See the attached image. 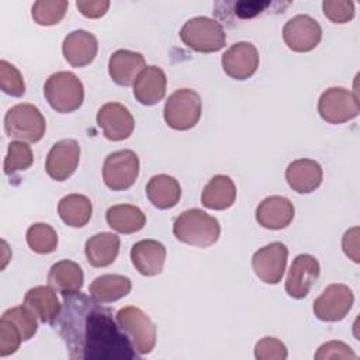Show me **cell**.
<instances>
[{
  "label": "cell",
  "instance_id": "obj_1",
  "mask_svg": "<svg viewBox=\"0 0 360 360\" xmlns=\"http://www.w3.org/2000/svg\"><path fill=\"white\" fill-rule=\"evenodd\" d=\"M60 335L80 359H131L132 345L112 319V311L84 294L63 295ZM70 353V354H72Z\"/></svg>",
  "mask_w": 360,
  "mask_h": 360
},
{
  "label": "cell",
  "instance_id": "obj_2",
  "mask_svg": "<svg viewBox=\"0 0 360 360\" xmlns=\"http://www.w3.org/2000/svg\"><path fill=\"white\" fill-rule=\"evenodd\" d=\"M173 235L186 245L208 248L219 239L221 225L215 217L200 208H191L174 219Z\"/></svg>",
  "mask_w": 360,
  "mask_h": 360
},
{
  "label": "cell",
  "instance_id": "obj_3",
  "mask_svg": "<svg viewBox=\"0 0 360 360\" xmlns=\"http://www.w3.org/2000/svg\"><path fill=\"white\" fill-rule=\"evenodd\" d=\"M44 96L56 112H72L82 107L84 87L82 80L72 72H55L45 80Z\"/></svg>",
  "mask_w": 360,
  "mask_h": 360
},
{
  "label": "cell",
  "instance_id": "obj_4",
  "mask_svg": "<svg viewBox=\"0 0 360 360\" xmlns=\"http://www.w3.org/2000/svg\"><path fill=\"white\" fill-rule=\"evenodd\" d=\"M4 131L8 138L35 143L46 131V121L38 107L28 103L13 105L4 115Z\"/></svg>",
  "mask_w": 360,
  "mask_h": 360
},
{
  "label": "cell",
  "instance_id": "obj_5",
  "mask_svg": "<svg viewBox=\"0 0 360 360\" xmlns=\"http://www.w3.org/2000/svg\"><path fill=\"white\" fill-rule=\"evenodd\" d=\"M179 34L186 46L202 53L218 52L226 42V34L221 22L204 15L186 21Z\"/></svg>",
  "mask_w": 360,
  "mask_h": 360
},
{
  "label": "cell",
  "instance_id": "obj_6",
  "mask_svg": "<svg viewBox=\"0 0 360 360\" xmlns=\"http://www.w3.org/2000/svg\"><path fill=\"white\" fill-rule=\"evenodd\" d=\"M115 321L138 354H149L156 345V326L138 307L128 305L117 311Z\"/></svg>",
  "mask_w": 360,
  "mask_h": 360
},
{
  "label": "cell",
  "instance_id": "obj_7",
  "mask_svg": "<svg viewBox=\"0 0 360 360\" xmlns=\"http://www.w3.org/2000/svg\"><path fill=\"white\" fill-rule=\"evenodd\" d=\"M202 101L191 89H179L169 96L163 108L166 124L176 131H187L197 125L201 118Z\"/></svg>",
  "mask_w": 360,
  "mask_h": 360
},
{
  "label": "cell",
  "instance_id": "obj_8",
  "mask_svg": "<svg viewBox=\"0 0 360 360\" xmlns=\"http://www.w3.org/2000/svg\"><path fill=\"white\" fill-rule=\"evenodd\" d=\"M318 112L329 124L347 122L360 112L359 97L345 87H329L319 96Z\"/></svg>",
  "mask_w": 360,
  "mask_h": 360
},
{
  "label": "cell",
  "instance_id": "obj_9",
  "mask_svg": "<svg viewBox=\"0 0 360 360\" xmlns=\"http://www.w3.org/2000/svg\"><path fill=\"white\" fill-rule=\"evenodd\" d=\"M139 174V158L131 149L110 153L103 165V180L112 191L132 187Z\"/></svg>",
  "mask_w": 360,
  "mask_h": 360
},
{
  "label": "cell",
  "instance_id": "obj_10",
  "mask_svg": "<svg viewBox=\"0 0 360 360\" xmlns=\"http://www.w3.org/2000/svg\"><path fill=\"white\" fill-rule=\"evenodd\" d=\"M354 302L353 291L345 284L328 285L318 298L314 300V315L325 322H338L346 318Z\"/></svg>",
  "mask_w": 360,
  "mask_h": 360
},
{
  "label": "cell",
  "instance_id": "obj_11",
  "mask_svg": "<svg viewBox=\"0 0 360 360\" xmlns=\"http://www.w3.org/2000/svg\"><path fill=\"white\" fill-rule=\"evenodd\" d=\"M288 259V249L281 242H271L252 256L255 274L266 284H278L284 276Z\"/></svg>",
  "mask_w": 360,
  "mask_h": 360
},
{
  "label": "cell",
  "instance_id": "obj_12",
  "mask_svg": "<svg viewBox=\"0 0 360 360\" xmlns=\"http://www.w3.org/2000/svg\"><path fill=\"white\" fill-rule=\"evenodd\" d=\"M283 39L294 52H309L321 42L322 28L311 15L298 14L284 24Z\"/></svg>",
  "mask_w": 360,
  "mask_h": 360
},
{
  "label": "cell",
  "instance_id": "obj_13",
  "mask_svg": "<svg viewBox=\"0 0 360 360\" xmlns=\"http://www.w3.org/2000/svg\"><path fill=\"white\" fill-rule=\"evenodd\" d=\"M80 145L76 139H60L49 149L45 170L56 181L68 180L79 166Z\"/></svg>",
  "mask_w": 360,
  "mask_h": 360
},
{
  "label": "cell",
  "instance_id": "obj_14",
  "mask_svg": "<svg viewBox=\"0 0 360 360\" xmlns=\"http://www.w3.org/2000/svg\"><path fill=\"white\" fill-rule=\"evenodd\" d=\"M103 135L110 141H124L131 136L135 121L131 111L121 103L110 101L100 107L96 117Z\"/></svg>",
  "mask_w": 360,
  "mask_h": 360
},
{
  "label": "cell",
  "instance_id": "obj_15",
  "mask_svg": "<svg viewBox=\"0 0 360 360\" xmlns=\"http://www.w3.org/2000/svg\"><path fill=\"white\" fill-rule=\"evenodd\" d=\"M224 72L235 80H246L259 68V52L250 42L240 41L231 45L221 59Z\"/></svg>",
  "mask_w": 360,
  "mask_h": 360
},
{
  "label": "cell",
  "instance_id": "obj_16",
  "mask_svg": "<svg viewBox=\"0 0 360 360\" xmlns=\"http://www.w3.org/2000/svg\"><path fill=\"white\" fill-rule=\"evenodd\" d=\"M319 271V262L312 255H298L292 260L288 270L285 280V292L295 300L307 297L311 287L318 280Z\"/></svg>",
  "mask_w": 360,
  "mask_h": 360
},
{
  "label": "cell",
  "instance_id": "obj_17",
  "mask_svg": "<svg viewBox=\"0 0 360 360\" xmlns=\"http://www.w3.org/2000/svg\"><path fill=\"white\" fill-rule=\"evenodd\" d=\"M294 204L281 195H270L262 200L256 208V221L266 229H284L294 219Z\"/></svg>",
  "mask_w": 360,
  "mask_h": 360
},
{
  "label": "cell",
  "instance_id": "obj_18",
  "mask_svg": "<svg viewBox=\"0 0 360 360\" xmlns=\"http://www.w3.org/2000/svg\"><path fill=\"white\" fill-rule=\"evenodd\" d=\"M98 51L97 38L86 30H75L68 34L62 44V53L69 65L83 68L90 65Z\"/></svg>",
  "mask_w": 360,
  "mask_h": 360
},
{
  "label": "cell",
  "instance_id": "obj_19",
  "mask_svg": "<svg viewBox=\"0 0 360 360\" xmlns=\"http://www.w3.org/2000/svg\"><path fill=\"white\" fill-rule=\"evenodd\" d=\"M166 260V248L155 239H142L131 248V262L142 276L160 274Z\"/></svg>",
  "mask_w": 360,
  "mask_h": 360
},
{
  "label": "cell",
  "instance_id": "obj_20",
  "mask_svg": "<svg viewBox=\"0 0 360 360\" xmlns=\"http://www.w3.org/2000/svg\"><path fill=\"white\" fill-rule=\"evenodd\" d=\"M166 73L155 65L145 66L134 82V97L142 105H155L166 94Z\"/></svg>",
  "mask_w": 360,
  "mask_h": 360
},
{
  "label": "cell",
  "instance_id": "obj_21",
  "mask_svg": "<svg viewBox=\"0 0 360 360\" xmlns=\"http://www.w3.org/2000/svg\"><path fill=\"white\" fill-rule=\"evenodd\" d=\"M145 66L146 63L142 53L129 49H118L110 56L108 75L114 83L127 87L134 84Z\"/></svg>",
  "mask_w": 360,
  "mask_h": 360
},
{
  "label": "cell",
  "instance_id": "obj_22",
  "mask_svg": "<svg viewBox=\"0 0 360 360\" xmlns=\"http://www.w3.org/2000/svg\"><path fill=\"white\" fill-rule=\"evenodd\" d=\"M322 177L323 172L321 165L312 159H297L285 169V180L288 186L300 194L315 191L321 186Z\"/></svg>",
  "mask_w": 360,
  "mask_h": 360
},
{
  "label": "cell",
  "instance_id": "obj_23",
  "mask_svg": "<svg viewBox=\"0 0 360 360\" xmlns=\"http://www.w3.org/2000/svg\"><path fill=\"white\" fill-rule=\"evenodd\" d=\"M51 285H37L24 295V305L28 307L44 323H53L62 311V304Z\"/></svg>",
  "mask_w": 360,
  "mask_h": 360
},
{
  "label": "cell",
  "instance_id": "obj_24",
  "mask_svg": "<svg viewBox=\"0 0 360 360\" xmlns=\"http://www.w3.org/2000/svg\"><path fill=\"white\" fill-rule=\"evenodd\" d=\"M120 252V238L112 232H100L87 239L84 253L93 267H107L112 264Z\"/></svg>",
  "mask_w": 360,
  "mask_h": 360
},
{
  "label": "cell",
  "instance_id": "obj_25",
  "mask_svg": "<svg viewBox=\"0 0 360 360\" xmlns=\"http://www.w3.org/2000/svg\"><path fill=\"white\" fill-rule=\"evenodd\" d=\"M83 270L72 260H60L51 266L48 273V284L62 295L80 292L83 287Z\"/></svg>",
  "mask_w": 360,
  "mask_h": 360
},
{
  "label": "cell",
  "instance_id": "obj_26",
  "mask_svg": "<svg viewBox=\"0 0 360 360\" xmlns=\"http://www.w3.org/2000/svg\"><path fill=\"white\" fill-rule=\"evenodd\" d=\"M236 200V186L229 176L217 174L204 187L201 202L210 210L222 211L233 205Z\"/></svg>",
  "mask_w": 360,
  "mask_h": 360
},
{
  "label": "cell",
  "instance_id": "obj_27",
  "mask_svg": "<svg viewBox=\"0 0 360 360\" xmlns=\"http://www.w3.org/2000/svg\"><path fill=\"white\" fill-rule=\"evenodd\" d=\"M145 191L152 205L159 210L173 208L181 197V187L179 181L169 174H156L150 177Z\"/></svg>",
  "mask_w": 360,
  "mask_h": 360
},
{
  "label": "cell",
  "instance_id": "obj_28",
  "mask_svg": "<svg viewBox=\"0 0 360 360\" xmlns=\"http://www.w3.org/2000/svg\"><path fill=\"white\" fill-rule=\"evenodd\" d=\"M132 283L122 274H101L89 285V292L93 300L101 304L114 302L129 294Z\"/></svg>",
  "mask_w": 360,
  "mask_h": 360
},
{
  "label": "cell",
  "instance_id": "obj_29",
  "mask_svg": "<svg viewBox=\"0 0 360 360\" xmlns=\"http://www.w3.org/2000/svg\"><path fill=\"white\" fill-rule=\"evenodd\" d=\"M105 219L111 229L125 235L141 231L146 224L143 211L131 204H117L110 207L105 212Z\"/></svg>",
  "mask_w": 360,
  "mask_h": 360
},
{
  "label": "cell",
  "instance_id": "obj_30",
  "mask_svg": "<svg viewBox=\"0 0 360 360\" xmlns=\"http://www.w3.org/2000/svg\"><path fill=\"white\" fill-rule=\"evenodd\" d=\"M93 212V204L89 197L83 194H68L60 198L58 204V214L60 219L72 228L84 226Z\"/></svg>",
  "mask_w": 360,
  "mask_h": 360
},
{
  "label": "cell",
  "instance_id": "obj_31",
  "mask_svg": "<svg viewBox=\"0 0 360 360\" xmlns=\"http://www.w3.org/2000/svg\"><path fill=\"white\" fill-rule=\"evenodd\" d=\"M27 245L30 249L39 255H48L58 248V233L56 231L45 222H35L27 229Z\"/></svg>",
  "mask_w": 360,
  "mask_h": 360
},
{
  "label": "cell",
  "instance_id": "obj_32",
  "mask_svg": "<svg viewBox=\"0 0 360 360\" xmlns=\"http://www.w3.org/2000/svg\"><path fill=\"white\" fill-rule=\"evenodd\" d=\"M69 1L66 0H38L32 4L31 15L39 25H55L60 22L68 11Z\"/></svg>",
  "mask_w": 360,
  "mask_h": 360
},
{
  "label": "cell",
  "instance_id": "obj_33",
  "mask_svg": "<svg viewBox=\"0 0 360 360\" xmlns=\"http://www.w3.org/2000/svg\"><path fill=\"white\" fill-rule=\"evenodd\" d=\"M32 162H34V155L31 148L27 145V142L13 141L8 143L3 169L6 174H13L15 172L27 170L28 167H31Z\"/></svg>",
  "mask_w": 360,
  "mask_h": 360
},
{
  "label": "cell",
  "instance_id": "obj_34",
  "mask_svg": "<svg viewBox=\"0 0 360 360\" xmlns=\"http://www.w3.org/2000/svg\"><path fill=\"white\" fill-rule=\"evenodd\" d=\"M1 316H6V318L11 319L18 326L24 342L30 340L38 330L37 315L28 307H25L24 304L6 309Z\"/></svg>",
  "mask_w": 360,
  "mask_h": 360
},
{
  "label": "cell",
  "instance_id": "obj_35",
  "mask_svg": "<svg viewBox=\"0 0 360 360\" xmlns=\"http://www.w3.org/2000/svg\"><path fill=\"white\" fill-rule=\"evenodd\" d=\"M0 87L11 97H21L25 93V83L21 72L10 62L0 60Z\"/></svg>",
  "mask_w": 360,
  "mask_h": 360
},
{
  "label": "cell",
  "instance_id": "obj_36",
  "mask_svg": "<svg viewBox=\"0 0 360 360\" xmlns=\"http://www.w3.org/2000/svg\"><path fill=\"white\" fill-rule=\"evenodd\" d=\"M22 340L18 326L8 318H0V356L6 357L15 353Z\"/></svg>",
  "mask_w": 360,
  "mask_h": 360
},
{
  "label": "cell",
  "instance_id": "obj_37",
  "mask_svg": "<svg viewBox=\"0 0 360 360\" xmlns=\"http://www.w3.org/2000/svg\"><path fill=\"white\" fill-rule=\"evenodd\" d=\"M322 10L328 20L335 24H345L354 17V3L350 0H325Z\"/></svg>",
  "mask_w": 360,
  "mask_h": 360
},
{
  "label": "cell",
  "instance_id": "obj_38",
  "mask_svg": "<svg viewBox=\"0 0 360 360\" xmlns=\"http://www.w3.org/2000/svg\"><path fill=\"white\" fill-rule=\"evenodd\" d=\"M288 352L285 345L273 336H266L260 339L255 346V357L259 360H284Z\"/></svg>",
  "mask_w": 360,
  "mask_h": 360
},
{
  "label": "cell",
  "instance_id": "obj_39",
  "mask_svg": "<svg viewBox=\"0 0 360 360\" xmlns=\"http://www.w3.org/2000/svg\"><path fill=\"white\" fill-rule=\"evenodd\" d=\"M319 359H356L357 354L352 350L350 346L340 340H330L318 347V352L314 356Z\"/></svg>",
  "mask_w": 360,
  "mask_h": 360
},
{
  "label": "cell",
  "instance_id": "obj_40",
  "mask_svg": "<svg viewBox=\"0 0 360 360\" xmlns=\"http://www.w3.org/2000/svg\"><path fill=\"white\" fill-rule=\"evenodd\" d=\"M76 7L87 18H100L107 13L110 7V1L108 0H90V1L77 0Z\"/></svg>",
  "mask_w": 360,
  "mask_h": 360
},
{
  "label": "cell",
  "instance_id": "obj_41",
  "mask_svg": "<svg viewBox=\"0 0 360 360\" xmlns=\"http://www.w3.org/2000/svg\"><path fill=\"white\" fill-rule=\"evenodd\" d=\"M270 6L269 1H238L233 4V11L239 18H253Z\"/></svg>",
  "mask_w": 360,
  "mask_h": 360
},
{
  "label": "cell",
  "instance_id": "obj_42",
  "mask_svg": "<svg viewBox=\"0 0 360 360\" xmlns=\"http://www.w3.org/2000/svg\"><path fill=\"white\" fill-rule=\"evenodd\" d=\"M342 248L345 255L354 263H359V228L353 226L347 229L342 239Z\"/></svg>",
  "mask_w": 360,
  "mask_h": 360
}]
</instances>
